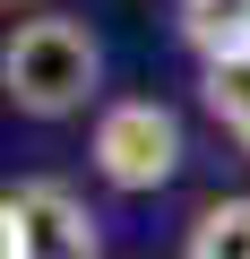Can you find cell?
Listing matches in <instances>:
<instances>
[{"label": "cell", "mask_w": 250, "mask_h": 259, "mask_svg": "<svg viewBox=\"0 0 250 259\" xmlns=\"http://www.w3.org/2000/svg\"><path fill=\"white\" fill-rule=\"evenodd\" d=\"M181 44L207 61H250V0H190L181 9Z\"/></svg>", "instance_id": "cell-4"}, {"label": "cell", "mask_w": 250, "mask_h": 259, "mask_svg": "<svg viewBox=\"0 0 250 259\" xmlns=\"http://www.w3.org/2000/svg\"><path fill=\"white\" fill-rule=\"evenodd\" d=\"M198 95H207L216 130L250 156V61H207V69H198Z\"/></svg>", "instance_id": "cell-5"}, {"label": "cell", "mask_w": 250, "mask_h": 259, "mask_svg": "<svg viewBox=\"0 0 250 259\" xmlns=\"http://www.w3.org/2000/svg\"><path fill=\"white\" fill-rule=\"evenodd\" d=\"M95 173L112 182V190H164L173 173H181V112L173 104H156V95H112L104 112H95Z\"/></svg>", "instance_id": "cell-2"}, {"label": "cell", "mask_w": 250, "mask_h": 259, "mask_svg": "<svg viewBox=\"0 0 250 259\" xmlns=\"http://www.w3.org/2000/svg\"><path fill=\"white\" fill-rule=\"evenodd\" d=\"M181 259H250V199H216V207H198Z\"/></svg>", "instance_id": "cell-6"}, {"label": "cell", "mask_w": 250, "mask_h": 259, "mask_svg": "<svg viewBox=\"0 0 250 259\" xmlns=\"http://www.w3.org/2000/svg\"><path fill=\"white\" fill-rule=\"evenodd\" d=\"M181 9H190V0H181Z\"/></svg>", "instance_id": "cell-9"}, {"label": "cell", "mask_w": 250, "mask_h": 259, "mask_svg": "<svg viewBox=\"0 0 250 259\" xmlns=\"http://www.w3.org/2000/svg\"><path fill=\"white\" fill-rule=\"evenodd\" d=\"M0 259H26V216H18L9 190H0Z\"/></svg>", "instance_id": "cell-7"}, {"label": "cell", "mask_w": 250, "mask_h": 259, "mask_svg": "<svg viewBox=\"0 0 250 259\" xmlns=\"http://www.w3.org/2000/svg\"><path fill=\"white\" fill-rule=\"evenodd\" d=\"M9 199H18V216H26V259H104L95 216H86V199H78L69 182H18Z\"/></svg>", "instance_id": "cell-3"}, {"label": "cell", "mask_w": 250, "mask_h": 259, "mask_svg": "<svg viewBox=\"0 0 250 259\" xmlns=\"http://www.w3.org/2000/svg\"><path fill=\"white\" fill-rule=\"evenodd\" d=\"M9 9H35V0H9Z\"/></svg>", "instance_id": "cell-8"}, {"label": "cell", "mask_w": 250, "mask_h": 259, "mask_svg": "<svg viewBox=\"0 0 250 259\" xmlns=\"http://www.w3.org/2000/svg\"><path fill=\"white\" fill-rule=\"evenodd\" d=\"M95 87H104V44L86 18L43 9V18H18L0 35V95L26 121H69L95 104Z\"/></svg>", "instance_id": "cell-1"}]
</instances>
